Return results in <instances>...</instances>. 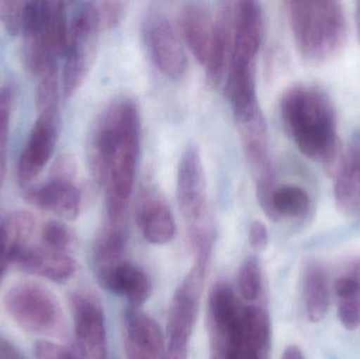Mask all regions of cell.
Here are the masks:
<instances>
[{
    "label": "cell",
    "instance_id": "cell-4",
    "mask_svg": "<svg viewBox=\"0 0 360 359\" xmlns=\"http://www.w3.org/2000/svg\"><path fill=\"white\" fill-rule=\"evenodd\" d=\"M264 36V15L255 1L236 2L232 57L228 71L226 92L233 109L257 101L255 65Z\"/></svg>",
    "mask_w": 360,
    "mask_h": 359
},
{
    "label": "cell",
    "instance_id": "cell-10",
    "mask_svg": "<svg viewBox=\"0 0 360 359\" xmlns=\"http://www.w3.org/2000/svg\"><path fill=\"white\" fill-rule=\"evenodd\" d=\"M143 32L158 69L170 79H182L188 71V57L168 17L158 11H150L143 20Z\"/></svg>",
    "mask_w": 360,
    "mask_h": 359
},
{
    "label": "cell",
    "instance_id": "cell-2",
    "mask_svg": "<svg viewBox=\"0 0 360 359\" xmlns=\"http://www.w3.org/2000/svg\"><path fill=\"white\" fill-rule=\"evenodd\" d=\"M281 119L300 151L321 160L335 175L345 154L336 135L335 113L325 92L316 86L295 84L281 97Z\"/></svg>",
    "mask_w": 360,
    "mask_h": 359
},
{
    "label": "cell",
    "instance_id": "cell-29",
    "mask_svg": "<svg viewBox=\"0 0 360 359\" xmlns=\"http://www.w3.org/2000/svg\"><path fill=\"white\" fill-rule=\"evenodd\" d=\"M238 288L245 301H254L260 296L262 290V268L256 257H247L241 263L238 272Z\"/></svg>",
    "mask_w": 360,
    "mask_h": 359
},
{
    "label": "cell",
    "instance_id": "cell-30",
    "mask_svg": "<svg viewBox=\"0 0 360 359\" xmlns=\"http://www.w3.org/2000/svg\"><path fill=\"white\" fill-rule=\"evenodd\" d=\"M25 2L0 0V22L10 35H17L22 27Z\"/></svg>",
    "mask_w": 360,
    "mask_h": 359
},
{
    "label": "cell",
    "instance_id": "cell-5",
    "mask_svg": "<svg viewBox=\"0 0 360 359\" xmlns=\"http://www.w3.org/2000/svg\"><path fill=\"white\" fill-rule=\"evenodd\" d=\"M243 153L253 177L258 202L266 216L277 221L273 210L275 173L269 149L268 129L259 105L234 112Z\"/></svg>",
    "mask_w": 360,
    "mask_h": 359
},
{
    "label": "cell",
    "instance_id": "cell-1",
    "mask_svg": "<svg viewBox=\"0 0 360 359\" xmlns=\"http://www.w3.org/2000/svg\"><path fill=\"white\" fill-rule=\"evenodd\" d=\"M141 117L136 103L122 97L99 116L89 145L93 177L105 188L109 223H127V209L136 179Z\"/></svg>",
    "mask_w": 360,
    "mask_h": 359
},
{
    "label": "cell",
    "instance_id": "cell-19",
    "mask_svg": "<svg viewBox=\"0 0 360 359\" xmlns=\"http://www.w3.org/2000/svg\"><path fill=\"white\" fill-rule=\"evenodd\" d=\"M105 290L124 297L131 307L141 308L151 296L152 282L145 270L124 259L98 280Z\"/></svg>",
    "mask_w": 360,
    "mask_h": 359
},
{
    "label": "cell",
    "instance_id": "cell-39",
    "mask_svg": "<svg viewBox=\"0 0 360 359\" xmlns=\"http://www.w3.org/2000/svg\"><path fill=\"white\" fill-rule=\"evenodd\" d=\"M281 359H304V354L296 346H289L283 352Z\"/></svg>",
    "mask_w": 360,
    "mask_h": 359
},
{
    "label": "cell",
    "instance_id": "cell-24",
    "mask_svg": "<svg viewBox=\"0 0 360 359\" xmlns=\"http://www.w3.org/2000/svg\"><path fill=\"white\" fill-rule=\"evenodd\" d=\"M304 299L309 320L321 322L329 307V287L325 268L316 261H310L304 269Z\"/></svg>",
    "mask_w": 360,
    "mask_h": 359
},
{
    "label": "cell",
    "instance_id": "cell-6",
    "mask_svg": "<svg viewBox=\"0 0 360 359\" xmlns=\"http://www.w3.org/2000/svg\"><path fill=\"white\" fill-rule=\"evenodd\" d=\"M6 313L22 330L52 334L63 327V313L56 295L44 285L25 280L11 287L4 296Z\"/></svg>",
    "mask_w": 360,
    "mask_h": 359
},
{
    "label": "cell",
    "instance_id": "cell-23",
    "mask_svg": "<svg viewBox=\"0 0 360 359\" xmlns=\"http://www.w3.org/2000/svg\"><path fill=\"white\" fill-rule=\"evenodd\" d=\"M128 226L127 223H108L101 230L93 249V267L97 280L105 276L112 268L124 261Z\"/></svg>",
    "mask_w": 360,
    "mask_h": 359
},
{
    "label": "cell",
    "instance_id": "cell-8",
    "mask_svg": "<svg viewBox=\"0 0 360 359\" xmlns=\"http://www.w3.org/2000/svg\"><path fill=\"white\" fill-rule=\"evenodd\" d=\"M103 31L96 4L86 2L76 13L69 33L67 59L63 67V93L73 96L90 73Z\"/></svg>",
    "mask_w": 360,
    "mask_h": 359
},
{
    "label": "cell",
    "instance_id": "cell-37",
    "mask_svg": "<svg viewBox=\"0 0 360 359\" xmlns=\"http://www.w3.org/2000/svg\"><path fill=\"white\" fill-rule=\"evenodd\" d=\"M8 126H0V191L4 187L6 172V156H8Z\"/></svg>",
    "mask_w": 360,
    "mask_h": 359
},
{
    "label": "cell",
    "instance_id": "cell-40",
    "mask_svg": "<svg viewBox=\"0 0 360 359\" xmlns=\"http://www.w3.org/2000/svg\"><path fill=\"white\" fill-rule=\"evenodd\" d=\"M355 22H356L357 36L360 41V1L356 2L355 8Z\"/></svg>",
    "mask_w": 360,
    "mask_h": 359
},
{
    "label": "cell",
    "instance_id": "cell-13",
    "mask_svg": "<svg viewBox=\"0 0 360 359\" xmlns=\"http://www.w3.org/2000/svg\"><path fill=\"white\" fill-rule=\"evenodd\" d=\"M135 218L143 237L150 244H169L176 232L174 217L160 190L146 181L139 191Z\"/></svg>",
    "mask_w": 360,
    "mask_h": 359
},
{
    "label": "cell",
    "instance_id": "cell-12",
    "mask_svg": "<svg viewBox=\"0 0 360 359\" xmlns=\"http://www.w3.org/2000/svg\"><path fill=\"white\" fill-rule=\"evenodd\" d=\"M243 307L230 285L219 282L212 288L209 296L211 359L219 358L230 345L240 320Z\"/></svg>",
    "mask_w": 360,
    "mask_h": 359
},
{
    "label": "cell",
    "instance_id": "cell-18",
    "mask_svg": "<svg viewBox=\"0 0 360 359\" xmlns=\"http://www.w3.org/2000/svg\"><path fill=\"white\" fill-rule=\"evenodd\" d=\"M179 25L193 56L200 65H207L215 27L209 8L201 2H188L180 10Z\"/></svg>",
    "mask_w": 360,
    "mask_h": 359
},
{
    "label": "cell",
    "instance_id": "cell-15",
    "mask_svg": "<svg viewBox=\"0 0 360 359\" xmlns=\"http://www.w3.org/2000/svg\"><path fill=\"white\" fill-rule=\"evenodd\" d=\"M124 334L127 359H165L162 330L141 308L129 307L124 312Z\"/></svg>",
    "mask_w": 360,
    "mask_h": 359
},
{
    "label": "cell",
    "instance_id": "cell-26",
    "mask_svg": "<svg viewBox=\"0 0 360 359\" xmlns=\"http://www.w3.org/2000/svg\"><path fill=\"white\" fill-rule=\"evenodd\" d=\"M310 209V197L306 190L297 185H287L276 188L273 196V210L277 221L304 217Z\"/></svg>",
    "mask_w": 360,
    "mask_h": 359
},
{
    "label": "cell",
    "instance_id": "cell-22",
    "mask_svg": "<svg viewBox=\"0 0 360 359\" xmlns=\"http://www.w3.org/2000/svg\"><path fill=\"white\" fill-rule=\"evenodd\" d=\"M336 206L349 217L360 215V150L351 145L335 174Z\"/></svg>",
    "mask_w": 360,
    "mask_h": 359
},
{
    "label": "cell",
    "instance_id": "cell-16",
    "mask_svg": "<svg viewBox=\"0 0 360 359\" xmlns=\"http://www.w3.org/2000/svg\"><path fill=\"white\" fill-rule=\"evenodd\" d=\"M236 2H221L214 27L213 40L207 65V80L218 86L230 67L235 34Z\"/></svg>",
    "mask_w": 360,
    "mask_h": 359
},
{
    "label": "cell",
    "instance_id": "cell-28",
    "mask_svg": "<svg viewBox=\"0 0 360 359\" xmlns=\"http://www.w3.org/2000/svg\"><path fill=\"white\" fill-rule=\"evenodd\" d=\"M36 107L38 116H59L57 65H53L38 76Z\"/></svg>",
    "mask_w": 360,
    "mask_h": 359
},
{
    "label": "cell",
    "instance_id": "cell-27",
    "mask_svg": "<svg viewBox=\"0 0 360 359\" xmlns=\"http://www.w3.org/2000/svg\"><path fill=\"white\" fill-rule=\"evenodd\" d=\"M42 248L61 254L71 255L77 247L75 232L63 221H49L40 232Z\"/></svg>",
    "mask_w": 360,
    "mask_h": 359
},
{
    "label": "cell",
    "instance_id": "cell-31",
    "mask_svg": "<svg viewBox=\"0 0 360 359\" xmlns=\"http://www.w3.org/2000/svg\"><path fill=\"white\" fill-rule=\"evenodd\" d=\"M97 12L103 30H111L117 27L127 12V4L124 1L96 2Z\"/></svg>",
    "mask_w": 360,
    "mask_h": 359
},
{
    "label": "cell",
    "instance_id": "cell-35",
    "mask_svg": "<svg viewBox=\"0 0 360 359\" xmlns=\"http://www.w3.org/2000/svg\"><path fill=\"white\" fill-rule=\"evenodd\" d=\"M249 242L255 250H264L269 242V233L266 225L255 221L250 225Z\"/></svg>",
    "mask_w": 360,
    "mask_h": 359
},
{
    "label": "cell",
    "instance_id": "cell-14",
    "mask_svg": "<svg viewBox=\"0 0 360 359\" xmlns=\"http://www.w3.org/2000/svg\"><path fill=\"white\" fill-rule=\"evenodd\" d=\"M58 130L59 116H38L19 158L17 177L21 187H27L48 164L56 145Z\"/></svg>",
    "mask_w": 360,
    "mask_h": 359
},
{
    "label": "cell",
    "instance_id": "cell-11",
    "mask_svg": "<svg viewBox=\"0 0 360 359\" xmlns=\"http://www.w3.org/2000/svg\"><path fill=\"white\" fill-rule=\"evenodd\" d=\"M76 341L82 359L107 358V331L103 306L96 295L88 290L70 295Z\"/></svg>",
    "mask_w": 360,
    "mask_h": 359
},
{
    "label": "cell",
    "instance_id": "cell-38",
    "mask_svg": "<svg viewBox=\"0 0 360 359\" xmlns=\"http://www.w3.org/2000/svg\"><path fill=\"white\" fill-rule=\"evenodd\" d=\"M0 359H25L20 352L6 341L0 339Z\"/></svg>",
    "mask_w": 360,
    "mask_h": 359
},
{
    "label": "cell",
    "instance_id": "cell-36",
    "mask_svg": "<svg viewBox=\"0 0 360 359\" xmlns=\"http://www.w3.org/2000/svg\"><path fill=\"white\" fill-rule=\"evenodd\" d=\"M13 92L8 86H0V126L10 124Z\"/></svg>",
    "mask_w": 360,
    "mask_h": 359
},
{
    "label": "cell",
    "instance_id": "cell-25",
    "mask_svg": "<svg viewBox=\"0 0 360 359\" xmlns=\"http://www.w3.org/2000/svg\"><path fill=\"white\" fill-rule=\"evenodd\" d=\"M65 6L61 1H46V18L44 25V44L46 52L56 58L67 52L69 44Z\"/></svg>",
    "mask_w": 360,
    "mask_h": 359
},
{
    "label": "cell",
    "instance_id": "cell-34",
    "mask_svg": "<svg viewBox=\"0 0 360 359\" xmlns=\"http://www.w3.org/2000/svg\"><path fill=\"white\" fill-rule=\"evenodd\" d=\"M36 359H82L63 346L53 341H40L35 346Z\"/></svg>",
    "mask_w": 360,
    "mask_h": 359
},
{
    "label": "cell",
    "instance_id": "cell-32",
    "mask_svg": "<svg viewBox=\"0 0 360 359\" xmlns=\"http://www.w3.org/2000/svg\"><path fill=\"white\" fill-rule=\"evenodd\" d=\"M338 318L345 328L355 330L360 326V293L338 299Z\"/></svg>",
    "mask_w": 360,
    "mask_h": 359
},
{
    "label": "cell",
    "instance_id": "cell-7",
    "mask_svg": "<svg viewBox=\"0 0 360 359\" xmlns=\"http://www.w3.org/2000/svg\"><path fill=\"white\" fill-rule=\"evenodd\" d=\"M209 265V259H194L190 272L174 293L169 310L165 359H188Z\"/></svg>",
    "mask_w": 360,
    "mask_h": 359
},
{
    "label": "cell",
    "instance_id": "cell-3",
    "mask_svg": "<svg viewBox=\"0 0 360 359\" xmlns=\"http://www.w3.org/2000/svg\"><path fill=\"white\" fill-rule=\"evenodd\" d=\"M287 4L294 40L304 60L323 63L342 52L347 22L340 2L297 0Z\"/></svg>",
    "mask_w": 360,
    "mask_h": 359
},
{
    "label": "cell",
    "instance_id": "cell-9",
    "mask_svg": "<svg viewBox=\"0 0 360 359\" xmlns=\"http://www.w3.org/2000/svg\"><path fill=\"white\" fill-rule=\"evenodd\" d=\"M177 202L188 231L213 226L207 204V181L200 151L186 145L177 170Z\"/></svg>",
    "mask_w": 360,
    "mask_h": 359
},
{
    "label": "cell",
    "instance_id": "cell-21",
    "mask_svg": "<svg viewBox=\"0 0 360 359\" xmlns=\"http://www.w3.org/2000/svg\"><path fill=\"white\" fill-rule=\"evenodd\" d=\"M34 229L35 218L27 211H14L0 223V282L8 266L29 247Z\"/></svg>",
    "mask_w": 360,
    "mask_h": 359
},
{
    "label": "cell",
    "instance_id": "cell-33",
    "mask_svg": "<svg viewBox=\"0 0 360 359\" xmlns=\"http://www.w3.org/2000/svg\"><path fill=\"white\" fill-rule=\"evenodd\" d=\"M76 174H77V164L75 158L72 154L65 153L55 159L51 168L49 179L74 183Z\"/></svg>",
    "mask_w": 360,
    "mask_h": 359
},
{
    "label": "cell",
    "instance_id": "cell-17",
    "mask_svg": "<svg viewBox=\"0 0 360 359\" xmlns=\"http://www.w3.org/2000/svg\"><path fill=\"white\" fill-rule=\"evenodd\" d=\"M25 200L35 208L75 221L82 209V193L74 183L49 179L44 185L25 190Z\"/></svg>",
    "mask_w": 360,
    "mask_h": 359
},
{
    "label": "cell",
    "instance_id": "cell-20",
    "mask_svg": "<svg viewBox=\"0 0 360 359\" xmlns=\"http://www.w3.org/2000/svg\"><path fill=\"white\" fill-rule=\"evenodd\" d=\"M22 271L58 284L73 278L76 263L71 255L46 250L42 247H27L15 261Z\"/></svg>",
    "mask_w": 360,
    "mask_h": 359
}]
</instances>
